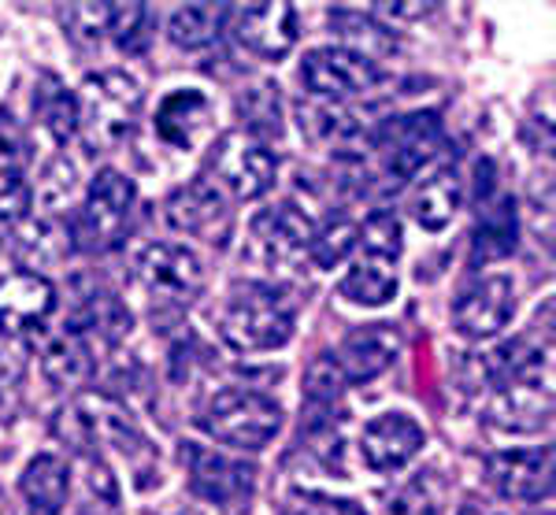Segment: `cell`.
<instances>
[{
  "instance_id": "cell-6",
  "label": "cell",
  "mask_w": 556,
  "mask_h": 515,
  "mask_svg": "<svg viewBox=\"0 0 556 515\" xmlns=\"http://www.w3.org/2000/svg\"><path fill=\"white\" fill-rule=\"evenodd\" d=\"M141 93L138 78L127 75V71H97V75H86L83 83V120L89 123V134L101 145H119L138 123L141 112Z\"/></svg>"
},
{
  "instance_id": "cell-33",
  "label": "cell",
  "mask_w": 556,
  "mask_h": 515,
  "mask_svg": "<svg viewBox=\"0 0 556 515\" xmlns=\"http://www.w3.org/2000/svg\"><path fill=\"white\" fill-rule=\"evenodd\" d=\"M353 246H356V223L330 219L327 227L316 230V238H312V246H308V256L319 271H330L342 264L349 252H353Z\"/></svg>"
},
{
  "instance_id": "cell-5",
  "label": "cell",
  "mask_w": 556,
  "mask_h": 515,
  "mask_svg": "<svg viewBox=\"0 0 556 515\" xmlns=\"http://www.w3.org/2000/svg\"><path fill=\"white\" fill-rule=\"evenodd\" d=\"M278 160L264 141L249 138L241 130L223 134L208 152V183L215 189H227L235 201H256L275 186Z\"/></svg>"
},
{
  "instance_id": "cell-7",
  "label": "cell",
  "mask_w": 556,
  "mask_h": 515,
  "mask_svg": "<svg viewBox=\"0 0 556 515\" xmlns=\"http://www.w3.org/2000/svg\"><path fill=\"white\" fill-rule=\"evenodd\" d=\"M301 83L319 101L342 104L345 97L371 93L382 83V67L345 45H323V49L304 52L301 60Z\"/></svg>"
},
{
  "instance_id": "cell-28",
  "label": "cell",
  "mask_w": 556,
  "mask_h": 515,
  "mask_svg": "<svg viewBox=\"0 0 556 515\" xmlns=\"http://www.w3.org/2000/svg\"><path fill=\"white\" fill-rule=\"evenodd\" d=\"M238 120L249 134V138L264 141V138H278L282 134V97H278V86L275 83H256L249 89L238 93Z\"/></svg>"
},
{
  "instance_id": "cell-36",
  "label": "cell",
  "mask_w": 556,
  "mask_h": 515,
  "mask_svg": "<svg viewBox=\"0 0 556 515\" xmlns=\"http://www.w3.org/2000/svg\"><path fill=\"white\" fill-rule=\"evenodd\" d=\"M149 8L146 4H112V23L108 38H115L123 52H138L149 38Z\"/></svg>"
},
{
  "instance_id": "cell-13",
  "label": "cell",
  "mask_w": 556,
  "mask_h": 515,
  "mask_svg": "<svg viewBox=\"0 0 556 515\" xmlns=\"http://www.w3.org/2000/svg\"><path fill=\"white\" fill-rule=\"evenodd\" d=\"M427 434L412 415L405 412H382L361 434V460L375 475H390L408 467L412 460L424 453Z\"/></svg>"
},
{
  "instance_id": "cell-9",
  "label": "cell",
  "mask_w": 556,
  "mask_h": 515,
  "mask_svg": "<svg viewBox=\"0 0 556 515\" xmlns=\"http://www.w3.org/2000/svg\"><path fill=\"white\" fill-rule=\"evenodd\" d=\"M138 282L146 286V293L160 297V301L186 304L204 289V264L193 249L178 246V241H152L141 249L138 264Z\"/></svg>"
},
{
  "instance_id": "cell-26",
  "label": "cell",
  "mask_w": 556,
  "mask_h": 515,
  "mask_svg": "<svg viewBox=\"0 0 556 515\" xmlns=\"http://www.w3.org/2000/svg\"><path fill=\"white\" fill-rule=\"evenodd\" d=\"M34 115H38V123L52 141L64 145L78 130L83 108H78V97L56 75H41L38 86H34Z\"/></svg>"
},
{
  "instance_id": "cell-40",
  "label": "cell",
  "mask_w": 556,
  "mask_h": 515,
  "mask_svg": "<svg viewBox=\"0 0 556 515\" xmlns=\"http://www.w3.org/2000/svg\"><path fill=\"white\" fill-rule=\"evenodd\" d=\"M0 512H4V497H0Z\"/></svg>"
},
{
  "instance_id": "cell-18",
  "label": "cell",
  "mask_w": 556,
  "mask_h": 515,
  "mask_svg": "<svg viewBox=\"0 0 556 515\" xmlns=\"http://www.w3.org/2000/svg\"><path fill=\"white\" fill-rule=\"evenodd\" d=\"M401 352V334L390 323H367V327L353 330L338 349V367H342L345 382H371L386 367H393Z\"/></svg>"
},
{
  "instance_id": "cell-20",
  "label": "cell",
  "mask_w": 556,
  "mask_h": 515,
  "mask_svg": "<svg viewBox=\"0 0 556 515\" xmlns=\"http://www.w3.org/2000/svg\"><path fill=\"white\" fill-rule=\"evenodd\" d=\"M253 238L264 249L267 260H293L301 252H308L312 238H316V223L301 212L298 204H275L253 219Z\"/></svg>"
},
{
  "instance_id": "cell-15",
  "label": "cell",
  "mask_w": 556,
  "mask_h": 515,
  "mask_svg": "<svg viewBox=\"0 0 556 515\" xmlns=\"http://www.w3.org/2000/svg\"><path fill=\"white\" fill-rule=\"evenodd\" d=\"M490 482L505 501H542L553 493V449H513L486 460Z\"/></svg>"
},
{
  "instance_id": "cell-32",
  "label": "cell",
  "mask_w": 556,
  "mask_h": 515,
  "mask_svg": "<svg viewBox=\"0 0 556 515\" xmlns=\"http://www.w3.org/2000/svg\"><path fill=\"white\" fill-rule=\"evenodd\" d=\"M345 375L342 367H338L334 352H323L308 364V372H304V397H308L312 409H330V404L338 401V397L345 393Z\"/></svg>"
},
{
  "instance_id": "cell-14",
  "label": "cell",
  "mask_w": 556,
  "mask_h": 515,
  "mask_svg": "<svg viewBox=\"0 0 556 515\" xmlns=\"http://www.w3.org/2000/svg\"><path fill=\"white\" fill-rule=\"evenodd\" d=\"M167 219L175 230L193 234L208 246H227L230 238V208L208 178H193L190 186L175 189L167 201Z\"/></svg>"
},
{
  "instance_id": "cell-17",
  "label": "cell",
  "mask_w": 556,
  "mask_h": 515,
  "mask_svg": "<svg viewBox=\"0 0 556 515\" xmlns=\"http://www.w3.org/2000/svg\"><path fill=\"white\" fill-rule=\"evenodd\" d=\"M52 312H56V286L38 271H15L0 278V330H34Z\"/></svg>"
},
{
  "instance_id": "cell-38",
  "label": "cell",
  "mask_w": 556,
  "mask_h": 515,
  "mask_svg": "<svg viewBox=\"0 0 556 515\" xmlns=\"http://www.w3.org/2000/svg\"><path fill=\"white\" fill-rule=\"evenodd\" d=\"M456 515H490V512H486V508H479V504H464V508L456 512Z\"/></svg>"
},
{
  "instance_id": "cell-1",
  "label": "cell",
  "mask_w": 556,
  "mask_h": 515,
  "mask_svg": "<svg viewBox=\"0 0 556 515\" xmlns=\"http://www.w3.org/2000/svg\"><path fill=\"white\" fill-rule=\"evenodd\" d=\"M219 334L238 352H275L293 338V304L271 286H235L223 304Z\"/></svg>"
},
{
  "instance_id": "cell-21",
  "label": "cell",
  "mask_w": 556,
  "mask_h": 515,
  "mask_svg": "<svg viewBox=\"0 0 556 515\" xmlns=\"http://www.w3.org/2000/svg\"><path fill=\"white\" fill-rule=\"evenodd\" d=\"M298 126H301V138L316 145V149H356L367 138L361 115L334 101H308V104L301 101Z\"/></svg>"
},
{
  "instance_id": "cell-37",
  "label": "cell",
  "mask_w": 556,
  "mask_h": 515,
  "mask_svg": "<svg viewBox=\"0 0 556 515\" xmlns=\"http://www.w3.org/2000/svg\"><path fill=\"white\" fill-rule=\"evenodd\" d=\"M286 515H367L356 501L345 497H323V493H298L290 501Z\"/></svg>"
},
{
  "instance_id": "cell-29",
  "label": "cell",
  "mask_w": 556,
  "mask_h": 515,
  "mask_svg": "<svg viewBox=\"0 0 556 515\" xmlns=\"http://www.w3.org/2000/svg\"><path fill=\"white\" fill-rule=\"evenodd\" d=\"M338 293L349 304H361V309H382L397 297V275L390 271V264L379 260H361L356 267H349V275L338 282Z\"/></svg>"
},
{
  "instance_id": "cell-22",
  "label": "cell",
  "mask_w": 556,
  "mask_h": 515,
  "mask_svg": "<svg viewBox=\"0 0 556 515\" xmlns=\"http://www.w3.org/2000/svg\"><path fill=\"white\" fill-rule=\"evenodd\" d=\"M460 204H464V178L453 164H445L430 178H424L416 193H412V219L424 230L438 234L450 227L453 215L460 212Z\"/></svg>"
},
{
  "instance_id": "cell-10",
  "label": "cell",
  "mask_w": 556,
  "mask_h": 515,
  "mask_svg": "<svg viewBox=\"0 0 556 515\" xmlns=\"http://www.w3.org/2000/svg\"><path fill=\"white\" fill-rule=\"evenodd\" d=\"M178 460H182L186 478H190V493L201 497V501L238 504L253 493L256 467L245 464V460L215 453V449H204V445H197V441H182Z\"/></svg>"
},
{
  "instance_id": "cell-23",
  "label": "cell",
  "mask_w": 556,
  "mask_h": 515,
  "mask_svg": "<svg viewBox=\"0 0 556 515\" xmlns=\"http://www.w3.org/2000/svg\"><path fill=\"white\" fill-rule=\"evenodd\" d=\"M20 490L30 515H60L71 493V472L60 456L41 453L23 467Z\"/></svg>"
},
{
  "instance_id": "cell-31",
  "label": "cell",
  "mask_w": 556,
  "mask_h": 515,
  "mask_svg": "<svg viewBox=\"0 0 556 515\" xmlns=\"http://www.w3.org/2000/svg\"><path fill=\"white\" fill-rule=\"evenodd\" d=\"M356 241L364 246L367 260H379V264H397L401 249H405V230L393 212H371L364 227H356Z\"/></svg>"
},
{
  "instance_id": "cell-34",
  "label": "cell",
  "mask_w": 556,
  "mask_h": 515,
  "mask_svg": "<svg viewBox=\"0 0 556 515\" xmlns=\"http://www.w3.org/2000/svg\"><path fill=\"white\" fill-rule=\"evenodd\" d=\"M60 23H64V34L75 45H97L108 34V23H112V4H67L60 12Z\"/></svg>"
},
{
  "instance_id": "cell-4",
  "label": "cell",
  "mask_w": 556,
  "mask_h": 515,
  "mask_svg": "<svg viewBox=\"0 0 556 515\" xmlns=\"http://www.w3.org/2000/svg\"><path fill=\"white\" fill-rule=\"evenodd\" d=\"M138 189L123 171L101 167L86 189L83 212L75 219V246L86 252H108L127 238Z\"/></svg>"
},
{
  "instance_id": "cell-8",
  "label": "cell",
  "mask_w": 556,
  "mask_h": 515,
  "mask_svg": "<svg viewBox=\"0 0 556 515\" xmlns=\"http://www.w3.org/2000/svg\"><path fill=\"white\" fill-rule=\"evenodd\" d=\"M375 145L382 149V167L390 183H408L442 145V120H438V112L397 115L375 134Z\"/></svg>"
},
{
  "instance_id": "cell-27",
  "label": "cell",
  "mask_w": 556,
  "mask_h": 515,
  "mask_svg": "<svg viewBox=\"0 0 556 515\" xmlns=\"http://www.w3.org/2000/svg\"><path fill=\"white\" fill-rule=\"evenodd\" d=\"M41 372L52 386H83L93 375V356H89V341L75 334H52L41 346Z\"/></svg>"
},
{
  "instance_id": "cell-19",
  "label": "cell",
  "mask_w": 556,
  "mask_h": 515,
  "mask_svg": "<svg viewBox=\"0 0 556 515\" xmlns=\"http://www.w3.org/2000/svg\"><path fill=\"white\" fill-rule=\"evenodd\" d=\"M34 204L26 183V141L8 112H0V219L20 223Z\"/></svg>"
},
{
  "instance_id": "cell-3",
  "label": "cell",
  "mask_w": 556,
  "mask_h": 515,
  "mask_svg": "<svg viewBox=\"0 0 556 515\" xmlns=\"http://www.w3.org/2000/svg\"><path fill=\"white\" fill-rule=\"evenodd\" d=\"M542 352H519L516 364L493 382L490 423L505 434H538L549 423L553 393L549 378H542Z\"/></svg>"
},
{
  "instance_id": "cell-11",
  "label": "cell",
  "mask_w": 556,
  "mask_h": 515,
  "mask_svg": "<svg viewBox=\"0 0 556 515\" xmlns=\"http://www.w3.org/2000/svg\"><path fill=\"white\" fill-rule=\"evenodd\" d=\"M230 34L245 52L260 60H282L298 45L301 23L298 8L286 0H267V4H241L227 12Z\"/></svg>"
},
{
  "instance_id": "cell-16",
  "label": "cell",
  "mask_w": 556,
  "mask_h": 515,
  "mask_svg": "<svg viewBox=\"0 0 556 515\" xmlns=\"http://www.w3.org/2000/svg\"><path fill=\"white\" fill-rule=\"evenodd\" d=\"M215 130V104L204 89H175L156 108V138L172 149H201Z\"/></svg>"
},
{
  "instance_id": "cell-25",
  "label": "cell",
  "mask_w": 556,
  "mask_h": 515,
  "mask_svg": "<svg viewBox=\"0 0 556 515\" xmlns=\"http://www.w3.org/2000/svg\"><path fill=\"white\" fill-rule=\"evenodd\" d=\"M479 227H475L471 241V260L475 264H493V260H505L508 252H516V201L513 197H497V201H479Z\"/></svg>"
},
{
  "instance_id": "cell-30",
  "label": "cell",
  "mask_w": 556,
  "mask_h": 515,
  "mask_svg": "<svg viewBox=\"0 0 556 515\" xmlns=\"http://www.w3.org/2000/svg\"><path fill=\"white\" fill-rule=\"evenodd\" d=\"M227 20V8L219 4H182L167 20V38L178 49H204L219 38V26Z\"/></svg>"
},
{
  "instance_id": "cell-12",
  "label": "cell",
  "mask_w": 556,
  "mask_h": 515,
  "mask_svg": "<svg viewBox=\"0 0 556 515\" xmlns=\"http://www.w3.org/2000/svg\"><path fill=\"white\" fill-rule=\"evenodd\" d=\"M516 315V286L508 275H482L453 304V327L471 341L497 338Z\"/></svg>"
},
{
  "instance_id": "cell-2",
  "label": "cell",
  "mask_w": 556,
  "mask_h": 515,
  "mask_svg": "<svg viewBox=\"0 0 556 515\" xmlns=\"http://www.w3.org/2000/svg\"><path fill=\"white\" fill-rule=\"evenodd\" d=\"M201 427L212 434L215 441L235 449H249L260 453L275 441L282 430V409L260 390H245V386H223L215 390L201 409Z\"/></svg>"
},
{
  "instance_id": "cell-39",
  "label": "cell",
  "mask_w": 556,
  "mask_h": 515,
  "mask_svg": "<svg viewBox=\"0 0 556 515\" xmlns=\"http://www.w3.org/2000/svg\"><path fill=\"white\" fill-rule=\"evenodd\" d=\"M0 364H4V346H0Z\"/></svg>"
},
{
  "instance_id": "cell-24",
  "label": "cell",
  "mask_w": 556,
  "mask_h": 515,
  "mask_svg": "<svg viewBox=\"0 0 556 515\" xmlns=\"http://www.w3.org/2000/svg\"><path fill=\"white\" fill-rule=\"evenodd\" d=\"M64 330L83 341L97 338V341H104V346H112L123 334H130V312L119 304V297L104 293V289H93V293H86L83 301L75 304Z\"/></svg>"
},
{
  "instance_id": "cell-35",
  "label": "cell",
  "mask_w": 556,
  "mask_h": 515,
  "mask_svg": "<svg viewBox=\"0 0 556 515\" xmlns=\"http://www.w3.org/2000/svg\"><path fill=\"white\" fill-rule=\"evenodd\" d=\"M330 26H334L342 38L353 41V45H345V49L361 52L367 60H371L375 49H393V45H397L386 34V26H379L375 20H364V15H353V12H334L330 15Z\"/></svg>"
}]
</instances>
